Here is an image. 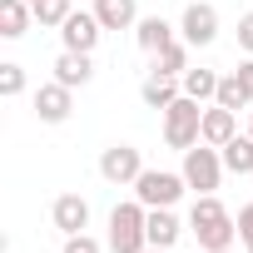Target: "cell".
<instances>
[{"instance_id": "cell-1", "label": "cell", "mask_w": 253, "mask_h": 253, "mask_svg": "<svg viewBox=\"0 0 253 253\" xmlns=\"http://www.w3.org/2000/svg\"><path fill=\"white\" fill-rule=\"evenodd\" d=\"M144 223H149V209H144L139 199H134V204H114V209H109V248H114V253H144V248H149Z\"/></svg>"}, {"instance_id": "cell-2", "label": "cell", "mask_w": 253, "mask_h": 253, "mask_svg": "<svg viewBox=\"0 0 253 253\" xmlns=\"http://www.w3.org/2000/svg\"><path fill=\"white\" fill-rule=\"evenodd\" d=\"M204 139V104L199 99H189V94H179L169 109H164V144L169 149H194Z\"/></svg>"}, {"instance_id": "cell-3", "label": "cell", "mask_w": 253, "mask_h": 253, "mask_svg": "<svg viewBox=\"0 0 253 253\" xmlns=\"http://www.w3.org/2000/svg\"><path fill=\"white\" fill-rule=\"evenodd\" d=\"M184 184L194 189V194H213L218 189V179H223V154L213 149V144H194V149H184Z\"/></svg>"}, {"instance_id": "cell-4", "label": "cell", "mask_w": 253, "mask_h": 253, "mask_svg": "<svg viewBox=\"0 0 253 253\" xmlns=\"http://www.w3.org/2000/svg\"><path fill=\"white\" fill-rule=\"evenodd\" d=\"M184 174H169V169H144L139 179H134V199L144 204V209H174L179 199H184Z\"/></svg>"}, {"instance_id": "cell-5", "label": "cell", "mask_w": 253, "mask_h": 253, "mask_svg": "<svg viewBox=\"0 0 253 253\" xmlns=\"http://www.w3.org/2000/svg\"><path fill=\"white\" fill-rule=\"evenodd\" d=\"M179 35H184V45H213L218 40V10L209 5V0H194V5L184 10V20H179Z\"/></svg>"}, {"instance_id": "cell-6", "label": "cell", "mask_w": 253, "mask_h": 253, "mask_svg": "<svg viewBox=\"0 0 253 253\" xmlns=\"http://www.w3.org/2000/svg\"><path fill=\"white\" fill-rule=\"evenodd\" d=\"M99 174H104L109 184H134V179L144 174V159H139L134 144H109V149L99 154Z\"/></svg>"}, {"instance_id": "cell-7", "label": "cell", "mask_w": 253, "mask_h": 253, "mask_svg": "<svg viewBox=\"0 0 253 253\" xmlns=\"http://www.w3.org/2000/svg\"><path fill=\"white\" fill-rule=\"evenodd\" d=\"M99 35H104V25H99V15L94 10H70V20L60 25V40H65V50H94L99 45Z\"/></svg>"}, {"instance_id": "cell-8", "label": "cell", "mask_w": 253, "mask_h": 253, "mask_svg": "<svg viewBox=\"0 0 253 253\" xmlns=\"http://www.w3.org/2000/svg\"><path fill=\"white\" fill-rule=\"evenodd\" d=\"M70 109H75V99H70V84H40L35 89V114L45 119V124H65L70 119Z\"/></svg>"}, {"instance_id": "cell-9", "label": "cell", "mask_w": 253, "mask_h": 253, "mask_svg": "<svg viewBox=\"0 0 253 253\" xmlns=\"http://www.w3.org/2000/svg\"><path fill=\"white\" fill-rule=\"evenodd\" d=\"M50 218H55V228L70 238V233H84L89 228V204L80 199V194H60L55 199V209H50Z\"/></svg>"}, {"instance_id": "cell-10", "label": "cell", "mask_w": 253, "mask_h": 253, "mask_svg": "<svg viewBox=\"0 0 253 253\" xmlns=\"http://www.w3.org/2000/svg\"><path fill=\"white\" fill-rule=\"evenodd\" d=\"M233 134H238V114H233V109H223V104H209V109H204V144L223 149Z\"/></svg>"}, {"instance_id": "cell-11", "label": "cell", "mask_w": 253, "mask_h": 253, "mask_svg": "<svg viewBox=\"0 0 253 253\" xmlns=\"http://www.w3.org/2000/svg\"><path fill=\"white\" fill-rule=\"evenodd\" d=\"M139 94H144L149 109H169V104L184 94V80H179V75H159V70H149V80H144Z\"/></svg>"}, {"instance_id": "cell-12", "label": "cell", "mask_w": 253, "mask_h": 253, "mask_svg": "<svg viewBox=\"0 0 253 253\" xmlns=\"http://www.w3.org/2000/svg\"><path fill=\"white\" fill-rule=\"evenodd\" d=\"M144 233H149V248H174V243H179V233H184V223L174 218V209H149Z\"/></svg>"}, {"instance_id": "cell-13", "label": "cell", "mask_w": 253, "mask_h": 253, "mask_svg": "<svg viewBox=\"0 0 253 253\" xmlns=\"http://www.w3.org/2000/svg\"><path fill=\"white\" fill-rule=\"evenodd\" d=\"M94 15H99L104 30H134V25H139L134 0H94Z\"/></svg>"}, {"instance_id": "cell-14", "label": "cell", "mask_w": 253, "mask_h": 253, "mask_svg": "<svg viewBox=\"0 0 253 253\" xmlns=\"http://www.w3.org/2000/svg\"><path fill=\"white\" fill-rule=\"evenodd\" d=\"M89 75H94V65H89V55H84V50H65V55L55 60V80H60V84H70V89L89 84Z\"/></svg>"}, {"instance_id": "cell-15", "label": "cell", "mask_w": 253, "mask_h": 253, "mask_svg": "<svg viewBox=\"0 0 253 253\" xmlns=\"http://www.w3.org/2000/svg\"><path fill=\"white\" fill-rule=\"evenodd\" d=\"M134 40H139V50L159 55L164 45H174V25H169L164 15H149V20H139V25H134Z\"/></svg>"}, {"instance_id": "cell-16", "label": "cell", "mask_w": 253, "mask_h": 253, "mask_svg": "<svg viewBox=\"0 0 253 253\" xmlns=\"http://www.w3.org/2000/svg\"><path fill=\"white\" fill-rule=\"evenodd\" d=\"M30 20H35V10L25 5V0H0V35L5 40H20L30 30Z\"/></svg>"}, {"instance_id": "cell-17", "label": "cell", "mask_w": 253, "mask_h": 253, "mask_svg": "<svg viewBox=\"0 0 253 253\" xmlns=\"http://www.w3.org/2000/svg\"><path fill=\"white\" fill-rule=\"evenodd\" d=\"M218 154H223V169L228 174H253V134H233Z\"/></svg>"}, {"instance_id": "cell-18", "label": "cell", "mask_w": 253, "mask_h": 253, "mask_svg": "<svg viewBox=\"0 0 253 253\" xmlns=\"http://www.w3.org/2000/svg\"><path fill=\"white\" fill-rule=\"evenodd\" d=\"M194 238H199L204 253H213V248H233V238H238V218H218V223H209V228H194Z\"/></svg>"}, {"instance_id": "cell-19", "label": "cell", "mask_w": 253, "mask_h": 253, "mask_svg": "<svg viewBox=\"0 0 253 253\" xmlns=\"http://www.w3.org/2000/svg\"><path fill=\"white\" fill-rule=\"evenodd\" d=\"M179 80H184V94H189V99L209 104V99L218 94V80H223V75H213V70H184Z\"/></svg>"}, {"instance_id": "cell-20", "label": "cell", "mask_w": 253, "mask_h": 253, "mask_svg": "<svg viewBox=\"0 0 253 253\" xmlns=\"http://www.w3.org/2000/svg\"><path fill=\"white\" fill-rule=\"evenodd\" d=\"M213 104H223V109H233V114H238V109H248L253 99H248V89H243V80H238V75H223V80H218Z\"/></svg>"}, {"instance_id": "cell-21", "label": "cell", "mask_w": 253, "mask_h": 253, "mask_svg": "<svg viewBox=\"0 0 253 253\" xmlns=\"http://www.w3.org/2000/svg\"><path fill=\"white\" fill-rule=\"evenodd\" d=\"M218 218H228V209H223L213 194H199L194 209H189V228H209V223H218Z\"/></svg>"}, {"instance_id": "cell-22", "label": "cell", "mask_w": 253, "mask_h": 253, "mask_svg": "<svg viewBox=\"0 0 253 253\" xmlns=\"http://www.w3.org/2000/svg\"><path fill=\"white\" fill-rule=\"evenodd\" d=\"M154 70H159V75H184V70H189V45H179V40L164 45V50L154 55Z\"/></svg>"}, {"instance_id": "cell-23", "label": "cell", "mask_w": 253, "mask_h": 253, "mask_svg": "<svg viewBox=\"0 0 253 253\" xmlns=\"http://www.w3.org/2000/svg\"><path fill=\"white\" fill-rule=\"evenodd\" d=\"M30 10H35V20H40V25H50V30H60V25L70 20V0H35Z\"/></svg>"}, {"instance_id": "cell-24", "label": "cell", "mask_w": 253, "mask_h": 253, "mask_svg": "<svg viewBox=\"0 0 253 253\" xmlns=\"http://www.w3.org/2000/svg\"><path fill=\"white\" fill-rule=\"evenodd\" d=\"M20 89H25V70H20V65H0V94L15 99Z\"/></svg>"}, {"instance_id": "cell-25", "label": "cell", "mask_w": 253, "mask_h": 253, "mask_svg": "<svg viewBox=\"0 0 253 253\" xmlns=\"http://www.w3.org/2000/svg\"><path fill=\"white\" fill-rule=\"evenodd\" d=\"M60 253H104V243H99V238H89V233H70Z\"/></svg>"}, {"instance_id": "cell-26", "label": "cell", "mask_w": 253, "mask_h": 253, "mask_svg": "<svg viewBox=\"0 0 253 253\" xmlns=\"http://www.w3.org/2000/svg\"><path fill=\"white\" fill-rule=\"evenodd\" d=\"M238 243L253 253V204H243V209H238Z\"/></svg>"}, {"instance_id": "cell-27", "label": "cell", "mask_w": 253, "mask_h": 253, "mask_svg": "<svg viewBox=\"0 0 253 253\" xmlns=\"http://www.w3.org/2000/svg\"><path fill=\"white\" fill-rule=\"evenodd\" d=\"M238 45L253 55V10H248V15H238Z\"/></svg>"}, {"instance_id": "cell-28", "label": "cell", "mask_w": 253, "mask_h": 253, "mask_svg": "<svg viewBox=\"0 0 253 253\" xmlns=\"http://www.w3.org/2000/svg\"><path fill=\"white\" fill-rule=\"evenodd\" d=\"M233 75H238V80H243V89H248V99H253V55H248V60H243V65H238V70H233Z\"/></svg>"}, {"instance_id": "cell-29", "label": "cell", "mask_w": 253, "mask_h": 253, "mask_svg": "<svg viewBox=\"0 0 253 253\" xmlns=\"http://www.w3.org/2000/svg\"><path fill=\"white\" fill-rule=\"evenodd\" d=\"M248 134H253V109H248Z\"/></svg>"}, {"instance_id": "cell-30", "label": "cell", "mask_w": 253, "mask_h": 253, "mask_svg": "<svg viewBox=\"0 0 253 253\" xmlns=\"http://www.w3.org/2000/svg\"><path fill=\"white\" fill-rule=\"evenodd\" d=\"M144 253H169V248H144Z\"/></svg>"}, {"instance_id": "cell-31", "label": "cell", "mask_w": 253, "mask_h": 253, "mask_svg": "<svg viewBox=\"0 0 253 253\" xmlns=\"http://www.w3.org/2000/svg\"><path fill=\"white\" fill-rule=\"evenodd\" d=\"M213 253H233V248H213Z\"/></svg>"}, {"instance_id": "cell-32", "label": "cell", "mask_w": 253, "mask_h": 253, "mask_svg": "<svg viewBox=\"0 0 253 253\" xmlns=\"http://www.w3.org/2000/svg\"><path fill=\"white\" fill-rule=\"evenodd\" d=\"M25 5H35V0H25Z\"/></svg>"}]
</instances>
